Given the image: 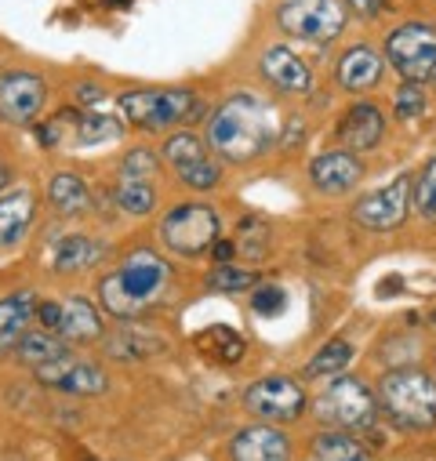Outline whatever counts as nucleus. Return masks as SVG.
I'll use <instances>...</instances> for the list:
<instances>
[{"mask_svg":"<svg viewBox=\"0 0 436 461\" xmlns=\"http://www.w3.org/2000/svg\"><path fill=\"white\" fill-rule=\"evenodd\" d=\"M378 407L404 429L436 425V382L418 367H393L378 385Z\"/></svg>","mask_w":436,"mask_h":461,"instance_id":"nucleus-2","label":"nucleus"},{"mask_svg":"<svg viewBox=\"0 0 436 461\" xmlns=\"http://www.w3.org/2000/svg\"><path fill=\"white\" fill-rule=\"evenodd\" d=\"M316 414L335 429H371L378 418V400L364 382L335 375V382L316 400Z\"/></svg>","mask_w":436,"mask_h":461,"instance_id":"nucleus-5","label":"nucleus"},{"mask_svg":"<svg viewBox=\"0 0 436 461\" xmlns=\"http://www.w3.org/2000/svg\"><path fill=\"white\" fill-rule=\"evenodd\" d=\"M157 167L160 164H157V157L150 149H132L124 157V164H121V182H153Z\"/></svg>","mask_w":436,"mask_h":461,"instance_id":"nucleus-33","label":"nucleus"},{"mask_svg":"<svg viewBox=\"0 0 436 461\" xmlns=\"http://www.w3.org/2000/svg\"><path fill=\"white\" fill-rule=\"evenodd\" d=\"M277 139H280L277 109L255 95L226 98L207 121V146L233 164L262 157Z\"/></svg>","mask_w":436,"mask_h":461,"instance_id":"nucleus-1","label":"nucleus"},{"mask_svg":"<svg viewBox=\"0 0 436 461\" xmlns=\"http://www.w3.org/2000/svg\"><path fill=\"white\" fill-rule=\"evenodd\" d=\"M237 255V244L233 240H214V262H230Z\"/></svg>","mask_w":436,"mask_h":461,"instance_id":"nucleus-38","label":"nucleus"},{"mask_svg":"<svg viewBox=\"0 0 436 461\" xmlns=\"http://www.w3.org/2000/svg\"><path fill=\"white\" fill-rule=\"evenodd\" d=\"M33 221V193L30 189H15L0 200V244H15L23 240V233Z\"/></svg>","mask_w":436,"mask_h":461,"instance_id":"nucleus-21","label":"nucleus"},{"mask_svg":"<svg viewBox=\"0 0 436 461\" xmlns=\"http://www.w3.org/2000/svg\"><path fill=\"white\" fill-rule=\"evenodd\" d=\"M386 59L407 84H425L436 77V26L404 23L386 37Z\"/></svg>","mask_w":436,"mask_h":461,"instance_id":"nucleus-4","label":"nucleus"},{"mask_svg":"<svg viewBox=\"0 0 436 461\" xmlns=\"http://www.w3.org/2000/svg\"><path fill=\"white\" fill-rule=\"evenodd\" d=\"M105 255V248L98 240H87V237H62L55 248H51V269L55 273H84L91 266H98Z\"/></svg>","mask_w":436,"mask_h":461,"instance_id":"nucleus-20","label":"nucleus"},{"mask_svg":"<svg viewBox=\"0 0 436 461\" xmlns=\"http://www.w3.org/2000/svg\"><path fill=\"white\" fill-rule=\"evenodd\" d=\"M109 5H114V8H128V5H132V0H109Z\"/></svg>","mask_w":436,"mask_h":461,"instance_id":"nucleus-42","label":"nucleus"},{"mask_svg":"<svg viewBox=\"0 0 436 461\" xmlns=\"http://www.w3.org/2000/svg\"><path fill=\"white\" fill-rule=\"evenodd\" d=\"M350 8H353L357 15H368V19H371V15H378V12L386 8V0H350Z\"/></svg>","mask_w":436,"mask_h":461,"instance_id":"nucleus-37","label":"nucleus"},{"mask_svg":"<svg viewBox=\"0 0 436 461\" xmlns=\"http://www.w3.org/2000/svg\"><path fill=\"white\" fill-rule=\"evenodd\" d=\"M5 185H8V167L0 164V189H5Z\"/></svg>","mask_w":436,"mask_h":461,"instance_id":"nucleus-41","label":"nucleus"},{"mask_svg":"<svg viewBox=\"0 0 436 461\" xmlns=\"http://www.w3.org/2000/svg\"><path fill=\"white\" fill-rule=\"evenodd\" d=\"M164 160H168V164L178 171V178H182L186 171L200 167V164L211 160V157H207V149H204V142H200L196 135L178 131V135H171V139L164 142Z\"/></svg>","mask_w":436,"mask_h":461,"instance_id":"nucleus-23","label":"nucleus"},{"mask_svg":"<svg viewBox=\"0 0 436 461\" xmlns=\"http://www.w3.org/2000/svg\"><path fill=\"white\" fill-rule=\"evenodd\" d=\"M37 320L44 330H59L62 323V302H37Z\"/></svg>","mask_w":436,"mask_h":461,"instance_id":"nucleus-36","label":"nucleus"},{"mask_svg":"<svg viewBox=\"0 0 436 461\" xmlns=\"http://www.w3.org/2000/svg\"><path fill=\"white\" fill-rule=\"evenodd\" d=\"M69 349H66V341L62 338H51L48 330H41V334H26L23 341H19V357L37 371V367H44V364H51V360H59V357H66Z\"/></svg>","mask_w":436,"mask_h":461,"instance_id":"nucleus-27","label":"nucleus"},{"mask_svg":"<svg viewBox=\"0 0 436 461\" xmlns=\"http://www.w3.org/2000/svg\"><path fill=\"white\" fill-rule=\"evenodd\" d=\"M121 117L132 121L142 131H168L182 121H193L189 113L200 109L196 95L186 87H171V91H128L117 98Z\"/></svg>","mask_w":436,"mask_h":461,"instance_id":"nucleus-3","label":"nucleus"},{"mask_svg":"<svg viewBox=\"0 0 436 461\" xmlns=\"http://www.w3.org/2000/svg\"><path fill=\"white\" fill-rule=\"evenodd\" d=\"M313 454H316V461H368L364 443H357L353 436H342V432H320L313 443Z\"/></svg>","mask_w":436,"mask_h":461,"instance_id":"nucleus-26","label":"nucleus"},{"mask_svg":"<svg viewBox=\"0 0 436 461\" xmlns=\"http://www.w3.org/2000/svg\"><path fill=\"white\" fill-rule=\"evenodd\" d=\"M91 461H95V457H91Z\"/></svg>","mask_w":436,"mask_h":461,"instance_id":"nucleus-43","label":"nucleus"},{"mask_svg":"<svg viewBox=\"0 0 436 461\" xmlns=\"http://www.w3.org/2000/svg\"><path fill=\"white\" fill-rule=\"evenodd\" d=\"M364 167L360 160L350 153V149H332V153H320L313 164H309V178L320 193L327 196H339V193H350L357 182H360Z\"/></svg>","mask_w":436,"mask_h":461,"instance_id":"nucleus-13","label":"nucleus"},{"mask_svg":"<svg viewBox=\"0 0 436 461\" xmlns=\"http://www.w3.org/2000/svg\"><path fill=\"white\" fill-rule=\"evenodd\" d=\"M259 284V273H251V269H233L230 262H223L218 269H211V276H207V287L211 291H251Z\"/></svg>","mask_w":436,"mask_h":461,"instance_id":"nucleus-32","label":"nucleus"},{"mask_svg":"<svg viewBox=\"0 0 436 461\" xmlns=\"http://www.w3.org/2000/svg\"><path fill=\"white\" fill-rule=\"evenodd\" d=\"M48 196H51V203H55V211L59 214H84L87 211V203H91V193H87V185L77 178V175H55L51 178V185H48Z\"/></svg>","mask_w":436,"mask_h":461,"instance_id":"nucleus-22","label":"nucleus"},{"mask_svg":"<svg viewBox=\"0 0 436 461\" xmlns=\"http://www.w3.org/2000/svg\"><path fill=\"white\" fill-rule=\"evenodd\" d=\"M411 193H414V182L411 175H400L396 182L375 189L371 196H364L357 207H353V221L371 229V233H386V229H396L404 218H407V207H411Z\"/></svg>","mask_w":436,"mask_h":461,"instance_id":"nucleus-9","label":"nucleus"},{"mask_svg":"<svg viewBox=\"0 0 436 461\" xmlns=\"http://www.w3.org/2000/svg\"><path fill=\"white\" fill-rule=\"evenodd\" d=\"M121 284H124V291L146 309L160 291H164V284H168V266L153 255V251H135V255H128L124 258V266L114 273Z\"/></svg>","mask_w":436,"mask_h":461,"instance_id":"nucleus-12","label":"nucleus"},{"mask_svg":"<svg viewBox=\"0 0 436 461\" xmlns=\"http://www.w3.org/2000/svg\"><path fill=\"white\" fill-rule=\"evenodd\" d=\"M277 23L298 41L323 44L346 30V5L342 0H284L277 8Z\"/></svg>","mask_w":436,"mask_h":461,"instance_id":"nucleus-6","label":"nucleus"},{"mask_svg":"<svg viewBox=\"0 0 436 461\" xmlns=\"http://www.w3.org/2000/svg\"><path fill=\"white\" fill-rule=\"evenodd\" d=\"M37 378L44 385H51L59 393H73V396H98V393H105L102 367H95L87 360H73L69 353L51 360V364H44V367H37Z\"/></svg>","mask_w":436,"mask_h":461,"instance_id":"nucleus-11","label":"nucleus"},{"mask_svg":"<svg viewBox=\"0 0 436 461\" xmlns=\"http://www.w3.org/2000/svg\"><path fill=\"white\" fill-rule=\"evenodd\" d=\"M218 233H223V221L207 203H182L164 218V244L175 255H204L214 248Z\"/></svg>","mask_w":436,"mask_h":461,"instance_id":"nucleus-7","label":"nucleus"},{"mask_svg":"<svg viewBox=\"0 0 436 461\" xmlns=\"http://www.w3.org/2000/svg\"><path fill=\"white\" fill-rule=\"evenodd\" d=\"M48 87L37 73L26 69H12L0 77V117L8 124H33L44 109Z\"/></svg>","mask_w":436,"mask_h":461,"instance_id":"nucleus-10","label":"nucleus"},{"mask_svg":"<svg viewBox=\"0 0 436 461\" xmlns=\"http://www.w3.org/2000/svg\"><path fill=\"white\" fill-rule=\"evenodd\" d=\"M117 139H121V124L114 117H105V113H80L77 117V131H73L77 146H102Z\"/></svg>","mask_w":436,"mask_h":461,"instance_id":"nucleus-25","label":"nucleus"},{"mask_svg":"<svg viewBox=\"0 0 436 461\" xmlns=\"http://www.w3.org/2000/svg\"><path fill=\"white\" fill-rule=\"evenodd\" d=\"M382 131H386L382 113L371 102H357L339 124V142L350 153H368V149H375L382 142Z\"/></svg>","mask_w":436,"mask_h":461,"instance_id":"nucleus-16","label":"nucleus"},{"mask_svg":"<svg viewBox=\"0 0 436 461\" xmlns=\"http://www.w3.org/2000/svg\"><path fill=\"white\" fill-rule=\"evenodd\" d=\"M114 200H117V207L124 214H150L153 203H157V193H153L150 182H121Z\"/></svg>","mask_w":436,"mask_h":461,"instance_id":"nucleus-29","label":"nucleus"},{"mask_svg":"<svg viewBox=\"0 0 436 461\" xmlns=\"http://www.w3.org/2000/svg\"><path fill=\"white\" fill-rule=\"evenodd\" d=\"M251 305H255L259 316H277L284 309V291L280 287H259L251 294Z\"/></svg>","mask_w":436,"mask_h":461,"instance_id":"nucleus-35","label":"nucleus"},{"mask_svg":"<svg viewBox=\"0 0 436 461\" xmlns=\"http://www.w3.org/2000/svg\"><path fill=\"white\" fill-rule=\"evenodd\" d=\"M422 113H425V95H422V87H414V84L400 87V91H396V117L414 121V117H422Z\"/></svg>","mask_w":436,"mask_h":461,"instance_id":"nucleus-34","label":"nucleus"},{"mask_svg":"<svg viewBox=\"0 0 436 461\" xmlns=\"http://www.w3.org/2000/svg\"><path fill=\"white\" fill-rule=\"evenodd\" d=\"M350 360H353V345L335 338L305 364V378H335V375H342L350 367Z\"/></svg>","mask_w":436,"mask_h":461,"instance_id":"nucleus-24","label":"nucleus"},{"mask_svg":"<svg viewBox=\"0 0 436 461\" xmlns=\"http://www.w3.org/2000/svg\"><path fill=\"white\" fill-rule=\"evenodd\" d=\"M382 80V55L368 44H353L342 59H339V84L353 95L371 91Z\"/></svg>","mask_w":436,"mask_h":461,"instance_id":"nucleus-17","label":"nucleus"},{"mask_svg":"<svg viewBox=\"0 0 436 461\" xmlns=\"http://www.w3.org/2000/svg\"><path fill=\"white\" fill-rule=\"evenodd\" d=\"M411 207L425 221H436V157L422 167V175L414 182V193H411Z\"/></svg>","mask_w":436,"mask_h":461,"instance_id":"nucleus-30","label":"nucleus"},{"mask_svg":"<svg viewBox=\"0 0 436 461\" xmlns=\"http://www.w3.org/2000/svg\"><path fill=\"white\" fill-rule=\"evenodd\" d=\"M266 80L284 95H309L313 91V69L291 51V48H266L262 55Z\"/></svg>","mask_w":436,"mask_h":461,"instance_id":"nucleus-15","label":"nucleus"},{"mask_svg":"<svg viewBox=\"0 0 436 461\" xmlns=\"http://www.w3.org/2000/svg\"><path fill=\"white\" fill-rule=\"evenodd\" d=\"M244 407H248L255 418L269 421V425H284V421L302 418V411H305V389H302L295 378L273 375V378L255 382V385L244 393Z\"/></svg>","mask_w":436,"mask_h":461,"instance_id":"nucleus-8","label":"nucleus"},{"mask_svg":"<svg viewBox=\"0 0 436 461\" xmlns=\"http://www.w3.org/2000/svg\"><path fill=\"white\" fill-rule=\"evenodd\" d=\"M80 98H84V102H95V98H98V87H95V84H84Z\"/></svg>","mask_w":436,"mask_h":461,"instance_id":"nucleus-40","label":"nucleus"},{"mask_svg":"<svg viewBox=\"0 0 436 461\" xmlns=\"http://www.w3.org/2000/svg\"><path fill=\"white\" fill-rule=\"evenodd\" d=\"M160 345H164V341H157V338H150V334H142V330L124 327L121 334L109 338V357H117V360H139V357L157 353Z\"/></svg>","mask_w":436,"mask_h":461,"instance_id":"nucleus-28","label":"nucleus"},{"mask_svg":"<svg viewBox=\"0 0 436 461\" xmlns=\"http://www.w3.org/2000/svg\"><path fill=\"white\" fill-rule=\"evenodd\" d=\"M59 338H62L66 345H80V341H95V338H102V320H98L95 305L84 302V298H66V302H62Z\"/></svg>","mask_w":436,"mask_h":461,"instance_id":"nucleus-19","label":"nucleus"},{"mask_svg":"<svg viewBox=\"0 0 436 461\" xmlns=\"http://www.w3.org/2000/svg\"><path fill=\"white\" fill-rule=\"evenodd\" d=\"M266 248H269L266 225L255 221V218H244L241 221V237H237V251L248 255V262H262L266 258Z\"/></svg>","mask_w":436,"mask_h":461,"instance_id":"nucleus-31","label":"nucleus"},{"mask_svg":"<svg viewBox=\"0 0 436 461\" xmlns=\"http://www.w3.org/2000/svg\"><path fill=\"white\" fill-rule=\"evenodd\" d=\"M233 461H291V439L277 425H251L233 436Z\"/></svg>","mask_w":436,"mask_h":461,"instance_id":"nucleus-14","label":"nucleus"},{"mask_svg":"<svg viewBox=\"0 0 436 461\" xmlns=\"http://www.w3.org/2000/svg\"><path fill=\"white\" fill-rule=\"evenodd\" d=\"M30 320H37V294L33 291H19L12 298L0 302V357L26 338Z\"/></svg>","mask_w":436,"mask_h":461,"instance_id":"nucleus-18","label":"nucleus"},{"mask_svg":"<svg viewBox=\"0 0 436 461\" xmlns=\"http://www.w3.org/2000/svg\"><path fill=\"white\" fill-rule=\"evenodd\" d=\"M400 284H404L400 276H393V280H382V294H396V291H400Z\"/></svg>","mask_w":436,"mask_h":461,"instance_id":"nucleus-39","label":"nucleus"}]
</instances>
